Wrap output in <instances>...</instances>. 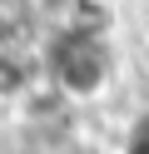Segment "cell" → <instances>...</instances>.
Segmentation results:
<instances>
[{"instance_id": "1", "label": "cell", "mask_w": 149, "mask_h": 154, "mask_svg": "<svg viewBox=\"0 0 149 154\" xmlns=\"http://www.w3.org/2000/svg\"><path fill=\"white\" fill-rule=\"evenodd\" d=\"M109 80V55L104 40H85V35H70L55 55V90L65 100H89L99 94Z\"/></svg>"}, {"instance_id": "2", "label": "cell", "mask_w": 149, "mask_h": 154, "mask_svg": "<svg viewBox=\"0 0 149 154\" xmlns=\"http://www.w3.org/2000/svg\"><path fill=\"white\" fill-rule=\"evenodd\" d=\"M35 85V65L20 50H0V100H25Z\"/></svg>"}, {"instance_id": "3", "label": "cell", "mask_w": 149, "mask_h": 154, "mask_svg": "<svg viewBox=\"0 0 149 154\" xmlns=\"http://www.w3.org/2000/svg\"><path fill=\"white\" fill-rule=\"evenodd\" d=\"M124 154H149V114H139V119H134V129H129V144H124Z\"/></svg>"}, {"instance_id": "4", "label": "cell", "mask_w": 149, "mask_h": 154, "mask_svg": "<svg viewBox=\"0 0 149 154\" xmlns=\"http://www.w3.org/2000/svg\"><path fill=\"white\" fill-rule=\"evenodd\" d=\"M25 0H0V15H10V10H20Z\"/></svg>"}]
</instances>
